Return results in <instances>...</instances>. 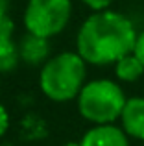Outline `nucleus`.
Wrapping results in <instances>:
<instances>
[{
    "label": "nucleus",
    "instance_id": "obj_1",
    "mask_svg": "<svg viewBox=\"0 0 144 146\" xmlns=\"http://www.w3.org/2000/svg\"><path fill=\"white\" fill-rule=\"evenodd\" d=\"M139 33L122 13L102 9L92 13L78 32V54L92 65L116 63L133 52Z\"/></svg>",
    "mask_w": 144,
    "mask_h": 146
},
{
    "label": "nucleus",
    "instance_id": "obj_8",
    "mask_svg": "<svg viewBox=\"0 0 144 146\" xmlns=\"http://www.w3.org/2000/svg\"><path fill=\"white\" fill-rule=\"evenodd\" d=\"M18 54L20 59L26 61L28 65H39L48 61V54H50V43L46 37L35 35V33H26L20 39L18 44Z\"/></svg>",
    "mask_w": 144,
    "mask_h": 146
},
{
    "label": "nucleus",
    "instance_id": "obj_12",
    "mask_svg": "<svg viewBox=\"0 0 144 146\" xmlns=\"http://www.w3.org/2000/svg\"><path fill=\"white\" fill-rule=\"evenodd\" d=\"M7 128H9V115H7L6 107L0 104V137L7 131Z\"/></svg>",
    "mask_w": 144,
    "mask_h": 146
},
{
    "label": "nucleus",
    "instance_id": "obj_5",
    "mask_svg": "<svg viewBox=\"0 0 144 146\" xmlns=\"http://www.w3.org/2000/svg\"><path fill=\"white\" fill-rule=\"evenodd\" d=\"M79 146H129L127 133L113 124H96L83 135Z\"/></svg>",
    "mask_w": 144,
    "mask_h": 146
},
{
    "label": "nucleus",
    "instance_id": "obj_2",
    "mask_svg": "<svg viewBox=\"0 0 144 146\" xmlns=\"http://www.w3.org/2000/svg\"><path fill=\"white\" fill-rule=\"evenodd\" d=\"M85 63L78 52H61L50 57L39 74V85L44 96L54 102L74 100L85 85Z\"/></svg>",
    "mask_w": 144,
    "mask_h": 146
},
{
    "label": "nucleus",
    "instance_id": "obj_3",
    "mask_svg": "<svg viewBox=\"0 0 144 146\" xmlns=\"http://www.w3.org/2000/svg\"><path fill=\"white\" fill-rule=\"evenodd\" d=\"M126 96L120 85L111 80H94L83 85L78 94V109L81 117L94 124H113L120 118L126 106Z\"/></svg>",
    "mask_w": 144,
    "mask_h": 146
},
{
    "label": "nucleus",
    "instance_id": "obj_11",
    "mask_svg": "<svg viewBox=\"0 0 144 146\" xmlns=\"http://www.w3.org/2000/svg\"><path fill=\"white\" fill-rule=\"evenodd\" d=\"M133 54L139 57V59L144 63V32H141L137 35V41H135V48H133Z\"/></svg>",
    "mask_w": 144,
    "mask_h": 146
},
{
    "label": "nucleus",
    "instance_id": "obj_7",
    "mask_svg": "<svg viewBox=\"0 0 144 146\" xmlns=\"http://www.w3.org/2000/svg\"><path fill=\"white\" fill-rule=\"evenodd\" d=\"M18 59V46L13 41V21L7 17L0 22V72H11Z\"/></svg>",
    "mask_w": 144,
    "mask_h": 146
},
{
    "label": "nucleus",
    "instance_id": "obj_6",
    "mask_svg": "<svg viewBox=\"0 0 144 146\" xmlns=\"http://www.w3.org/2000/svg\"><path fill=\"white\" fill-rule=\"evenodd\" d=\"M120 118H122V129L127 135L144 141V98H127Z\"/></svg>",
    "mask_w": 144,
    "mask_h": 146
},
{
    "label": "nucleus",
    "instance_id": "obj_14",
    "mask_svg": "<svg viewBox=\"0 0 144 146\" xmlns=\"http://www.w3.org/2000/svg\"><path fill=\"white\" fill-rule=\"evenodd\" d=\"M63 146H79V144H76V143H67V144H63Z\"/></svg>",
    "mask_w": 144,
    "mask_h": 146
},
{
    "label": "nucleus",
    "instance_id": "obj_10",
    "mask_svg": "<svg viewBox=\"0 0 144 146\" xmlns=\"http://www.w3.org/2000/svg\"><path fill=\"white\" fill-rule=\"evenodd\" d=\"M81 2L87 4V6L94 11H102V9H107L113 4V0H81Z\"/></svg>",
    "mask_w": 144,
    "mask_h": 146
},
{
    "label": "nucleus",
    "instance_id": "obj_13",
    "mask_svg": "<svg viewBox=\"0 0 144 146\" xmlns=\"http://www.w3.org/2000/svg\"><path fill=\"white\" fill-rule=\"evenodd\" d=\"M7 7H9V2L7 0H0V22L7 19Z\"/></svg>",
    "mask_w": 144,
    "mask_h": 146
},
{
    "label": "nucleus",
    "instance_id": "obj_9",
    "mask_svg": "<svg viewBox=\"0 0 144 146\" xmlns=\"http://www.w3.org/2000/svg\"><path fill=\"white\" fill-rule=\"evenodd\" d=\"M115 65H116L115 67L116 78L122 80V82H135V80H139L144 74V63L133 52L120 57Z\"/></svg>",
    "mask_w": 144,
    "mask_h": 146
},
{
    "label": "nucleus",
    "instance_id": "obj_4",
    "mask_svg": "<svg viewBox=\"0 0 144 146\" xmlns=\"http://www.w3.org/2000/svg\"><path fill=\"white\" fill-rule=\"evenodd\" d=\"M70 13V0H30L24 9V26L30 33L50 39L65 30Z\"/></svg>",
    "mask_w": 144,
    "mask_h": 146
}]
</instances>
